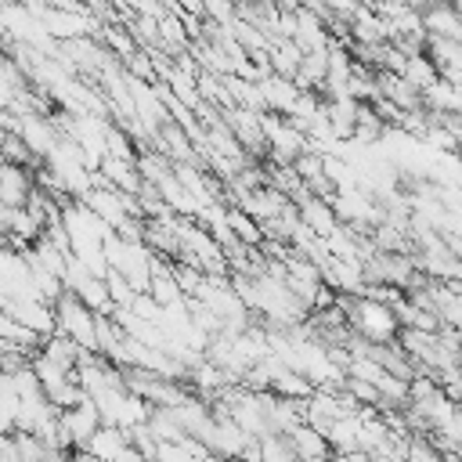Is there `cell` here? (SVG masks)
Returning a JSON list of instances; mask_svg holds the SVG:
<instances>
[{"instance_id": "3957f363", "label": "cell", "mask_w": 462, "mask_h": 462, "mask_svg": "<svg viewBox=\"0 0 462 462\" xmlns=\"http://www.w3.org/2000/svg\"><path fill=\"white\" fill-rule=\"evenodd\" d=\"M61 426H65V433H69V440H72V448L76 451H83L87 448V440L105 426V419H101V408H97V401L87 393L79 404H72V408H65L61 411Z\"/></svg>"}, {"instance_id": "277c9868", "label": "cell", "mask_w": 462, "mask_h": 462, "mask_svg": "<svg viewBox=\"0 0 462 462\" xmlns=\"http://www.w3.org/2000/svg\"><path fill=\"white\" fill-rule=\"evenodd\" d=\"M36 166H18V162H4V173H0V202L4 209H22L32 191H36Z\"/></svg>"}, {"instance_id": "7a4b0ae2", "label": "cell", "mask_w": 462, "mask_h": 462, "mask_svg": "<svg viewBox=\"0 0 462 462\" xmlns=\"http://www.w3.org/2000/svg\"><path fill=\"white\" fill-rule=\"evenodd\" d=\"M54 314H58V332L76 339L83 350H97V314L76 292H65L54 303Z\"/></svg>"}, {"instance_id": "6da1fadb", "label": "cell", "mask_w": 462, "mask_h": 462, "mask_svg": "<svg viewBox=\"0 0 462 462\" xmlns=\"http://www.w3.org/2000/svg\"><path fill=\"white\" fill-rule=\"evenodd\" d=\"M336 303L346 310V321L357 336L372 339V343H397L401 339V318L393 310V303L372 300V296H336Z\"/></svg>"}, {"instance_id": "8992f818", "label": "cell", "mask_w": 462, "mask_h": 462, "mask_svg": "<svg viewBox=\"0 0 462 462\" xmlns=\"http://www.w3.org/2000/svg\"><path fill=\"white\" fill-rule=\"evenodd\" d=\"M126 444H130V430H119V426H108V422H105V426L87 440L83 451L94 455L97 462H116V458L123 455Z\"/></svg>"}, {"instance_id": "52a82bcc", "label": "cell", "mask_w": 462, "mask_h": 462, "mask_svg": "<svg viewBox=\"0 0 462 462\" xmlns=\"http://www.w3.org/2000/svg\"><path fill=\"white\" fill-rule=\"evenodd\" d=\"M411 87H419L422 94L440 79V72H437V65H433V58L422 51V54H408V65H404V72H401Z\"/></svg>"}, {"instance_id": "5b68a950", "label": "cell", "mask_w": 462, "mask_h": 462, "mask_svg": "<svg viewBox=\"0 0 462 462\" xmlns=\"http://www.w3.org/2000/svg\"><path fill=\"white\" fill-rule=\"evenodd\" d=\"M422 25H426V32H433V36L462 40V14H458V7H455L451 0H440V4L426 7V11H422Z\"/></svg>"}]
</instances>
